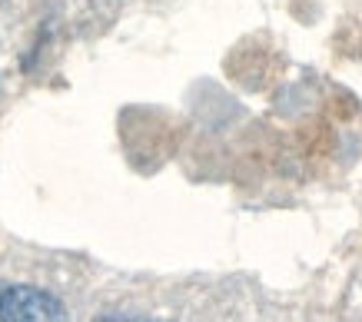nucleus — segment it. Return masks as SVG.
Returning <instances> with one entry per match:
<instances>
[{
	"instance_id": "f257e3e1",
	"label": "nucleus",
	"mask_w": 362,
	"mask_h": 322,
	"mask_svg": "<svg viewBox=\"0 0 362 322\" xmlns=\"http://www.w3.org/2000/svg\"><path fill=\"white\" fill-rule=\"evenodd\" d=\"M0 322H66V309L44 289L13 286L0 296Z\"/></svg>"
}]
</instances>
